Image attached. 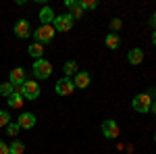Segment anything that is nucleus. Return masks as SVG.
<instances>
[{
  "label": "nucleus",
  "mask_w": 156,
  "mask_h": 154,
  "mask_svg": "<svg viewBox=\"0 0 156 154\" xmlns=\"http://www.w3.org/2000/svg\"><path fill=\"white\" fill-rule=\"evenodd\" d=\"M104 42H106V46L110 48V50H117V48L121 46V38L117 36V34H108Z\"/></svg>",
  "instance_id": "nucleus-18"
},
{
  "label": "nucleus",
  "mask_w": 156,
  "mask_h": 154,
  "mask_svg": "<svg viewBox=\"0 0 156 154\" xmlns=\"http://www.w3.org/2000/svg\"><path fill=\"white\" fill-rule=\"evenodd\" d=\"M6 102H9V106H11V108H21V106H23L25 100H23V96H21V92H19V88L9 96V100H6Z\"/></svg>",
  "instance_id": "nucleus-14"
},
{
  "label": "nucleus",
  "mask_w": 156,
  "mask_h": 154,
  "mask_svg": "<svg viewBox=\"0 0 156 154\" xmlns=\"http://www.w3.org/2000/svg\"><path fill=\"white\" fill-rule=\"evenodd\" d=\"M9 123H11V115H9V110H0V127L6 129Z\"/></svg>",
  "instance_id": "nucleus-23"
},
{
  "label": "nucleus",
  "mask_w": 156,
  "mask_h": 154,
  "mask_svg": "<svg viewBox=\"0 0 156 154\" xmlns=\"http://www.w3.org/2000/svg\"><path fill=\"white\" fill-rule=\"evenodd\" d=\"M31 71H34V77H36V79H48L50 75H52V65H50V60H46V59L34 60Z\"/></svg>",
  "instance_id": "nucleus-1"
},
{
  "label": "nucleus",
  "mask_w": 156,
  "mask_h": 154,
  "mask_svg": "<svg viewBox=\"0 0 156 154\" xmlns=\"http://www.w3.org/2000/svg\"><path fill=\"white\" fill-rule=\"evenodd\" d=\"M0 154H11L9 152V144L2 142V140H0Z\"/></svg>",
  "instance_id": "nucleus-25"
},
{
  "label": "nucleus",
  "mask_w": 156,
  "mask_h": 154,
  "mask_svg": "<svg viewBox=\"0 0 156 154\" xmlns=\"http://www.w3.org/2000/svg\"><path fill=\"white\" fill-rule=\"evenodd\" d=\"M17 123H19V127L21 129H34L37 123V119L34 113H23V115H19L17 117Z\"/></svg>",
  "instance_id": "nucleus-9"
},
{
  "label": "nucleus",
  "mask_w": 156,
  "mask_h": 154,
  "mask_svg": "<svg viewBox=\"0 0 156 154\" xmlns=\"http://www.w3.org/2000/svg\"><path fill=\"white\" fill-rule=\"evenodd\" d=\"M73 83H75V88H79V90H85V88L92 83V75H90L87 71H77V75H75Z\"/></svg>",
  "instance_id": "nucleus-12"
},
{
  "label": "nucleus",
  "mask_w": 156,
  "mask_h": 154,
  "mask_svg": "<svg viewBox=\"0 0 156 154\" xmlns=\"http://www.w3.org/2000/svg\"><path fill=\"white\" fill-rule=\"evenodd\" d=\"M150 27H154V29H156V13L150 17Z\"/></svg>",
  "instance_id": "nucleus-26"
},
{
  "label": "nucleus",
  "mask_w": 156,
  "mask_h": 154,
  "mask_svg": "<svg viewBox=\"0 0 156 154\" xmlns=\"http://www.w3.org/2000/svg\"><path fill=\"white\" fill-rule=\"evenodd\" d=\"M27 52H29V56H31V59L40 60L42 56H44V44H40V42H34L31 46L27 48Z\"/></svg>",
  "instance_id": "nucleus-16"
},
{
  "label": "nucleus",
  "mask_w": 156,
  "mask_h": 154,
  "mask_svg": "<svg viewBox=\"0 0 156 154\" xmlns=\"http://www.w3.org/2000/svg\"><path fill=\"white\" fill-rule=\"evenodd\" d=\"M15 36L17 38H21V40H25V38H29L34 31H31V25H29V21L27 19H19L17 23H15Z\"/></svg>",
  "instance_id": "nucleus-8"
},
{
  "label": "nucleus",
  "mask_w": 156,
  "mask_h": 154,
  "mask_svg": "<svg viewBox=\"0 0 156 154\" xmlns=\"http://www.w3.org/2000/svg\"><path fill=\"white\" fill-rule=\"evenodd\" d=\"M19 129H21V127H19V123H9V125H6V135H11V138H17V133H19Z\"/></svg>",
  "instance_id": "nucleus-21"
},
{
  "label": "nucleus",
  "mask_w": 156,
  "mask_h": 154,
  "mask_svg": "<svg viewBox=\"0 0 156 154\" xmlns=\"http://www.w3.org/2000/svg\"><path fill=\"white\" fill-rule=\"evenodd\" d=\"M15 92V88H12L11 83L6 81V83H0V96H4V98H9V96Z\"/></svg>",
  "instance_id": "nucleus-20"
},
{
  "label": "nucleus",
  "mask_w": 156,
  "mask_h": 154,
  "mask_svg": "<svg viewBox=\"0 0 156 154\" xmlns=\"http://www.w3.org/2000/svg\"><path fill=\"white\" fill-rule=\"evenodd\" d=\"M23 81H25V71L21 69V67H15V69L11 71V75H9V83L17 90V88L23 85Z\"/></svg>",
  "instance_id": "nucleus-10"
},
{
  "label": "nucleus",
  "mask_w": 156,
  "mask_h": 154,
  "mask_svg": "<svg viewBox=\"0 0 156 154\" xmlns=\"http://www.w3.org/2000/svg\"><path fill=\"white\" fill-rule=\"evenodd\" d=\"M152 42H154V46H156V29H154V34H152Z\"/></svg>",
  "instance_id": "nucleus-28"
},
{
  "label": "nucleus",
  "mask_w": 156,
  "mask_h": 154,
  "mask_svg": "<svg viewBox=\"0 0 156 154\" xmlns=\"http://www.w3.org/2000/svg\"><path fill=\"white\" fill-rule=\"evenodd\" d=\"M121 27H123V21H121V19H112V21H110V31H112V34H117Z\"/></svg>",
  "instance_id": "nucleus-24"
},
{
  "label": "nucleus",
  "mask_w": 156,
  "mask_h": 154,
  "mask_svg": "<svg viewBox=\"0 0 156 154\" xmlns=\"http://www.w3.org/2000/svg\"><path fill=\"white\" fill-rule=\"evenodd\" d=\"M102 133L108 140H117L119 138V125H117V121H112V119L102 121Z\"/></svg>",
  "instance_id": "nucleus-7"
},
{
  "label": "nucleus",
  "mask_w": 156,
  "mask_h": 154,
  "mask_svg": "<svg viewBox=\"0 0 156 154\" xmlns=\"http://www.w3.org/2000/svg\"><path fill=\"white\" fill-rule=\"evenodd\" d=\"M9 152L11 154H23L25 152V144L21 142V140H15V142L9 146Z\"/></svg>",
  "instance_id": "nucleus-19"
},
{
  "label": "nucleus",
  "mask_w": 156,
  "mask_h": 154,
  "mask_svg": "<svg viewBox=\"0 0 156 154\" xmlns=\"http://www.w3.org/2000/svg\"><path fill=\"white\" fill-rule=\"evenodd\" d=\"M40 21H42V25H52L54 23V19H56V15H54V11L50 9V6H44L42 11H40Z\"/></svg>",
  "instance_id": "nucleus-13"
},
{
  "label": "nucleus",
  "mask_w": 156,
  "mask_h": 154,
  "mask_svg": "<svg viewBox=\"0 0 156 154\" xmlns=\"http://www.w3.org/2000/svg\"><path fill=\"white\" fill-rule=\"evenodd\" d=\"M73 17L69 15V13H65V15H58L56 19H54V29L56 31H60V34H67V31H71V27H73Z\"/></svg>",
  "instance_id": "nucleus-5"
},
{
  "label": "nucleus",
  "mask_w": 156,
  "mask_h": 154,
  "mask_svg": "<svg viewBox=\"0 0 156 154\" xmlns=\"http://www.w3.org/2000/svg\"><path fill=\"white\" fill-rule=\"evenodd\" d=\"M127 60H129L131 65H140V63H144V50H142V48H133V50H129Z\"/></svg>",
  "instance_id": "nucleus-15"
},
{
  "label": "nucleus",
  "mask_w": 156,
  "mask_h": 154,
  "mask_svg": "<svg viewBox=\"0 0 156 154\" xmlns=\"http://www.w3.org/2000/svg\"><path fill=\"white\" fill-rule=\"evenodd\" d=\"M79 6L83 11H94V9H98V2H94V0H79Z\"/></svg>",
  "instance_id": "nucleus-22"
},
{
  "label": "nucleus",
  "mask_w": 156,
  "mask_h": 154,
  "mask_svg": "<svg viewBox=\"0 0 156 154\" xmlns=\"http://www.w3.org/2000/svg\"><path fill=\"white\" fill-rule=\"evenodd\" d=\"M131 106H133V110H135V113H150L152 98H150L148 94H137V96H133Z\"/></svg>",
  "instance_id": "nucleus-4"
},
{
  "label": "nucleus",
  "mask_w": 156,
  "mask_h": 154,
  "mask_svg": "<svg viewBox=\"0 0 156 154\" xmlns=\"http://www.w3.org/2000/svg\"><path fill=\"white\" fill-rule=\"evenodd\" d=\"M19 92H21V96L25 100H36L40 96V83H36L34 79H25L23 85L19 88Z\"/></svg>",
  "instance_id": "nucleus-3"
},
{
  "label": "nucleus",
  "mask_w": 156,
  "mask_h": 154,
  "mask_svg": "<svg viewBox=\"0 0 156 154\" xmlns=\"http://www.w3.org/2000/svg\"><path fill=\"white\" fill-rule=\"evenodd\" d=\"M65 6L69 9V15L73 17V21L83 17V9L79 6V0H65Z\"/></svg>",
  "instance_id": "nucleus-11"
},
{
  "label": "nucleus",
  "mask_w": 156,
  "mask_h": 154,
  "mask_svg": "<svg viewBox=\"0 0 156 154\" xmlns=\"http://www.w3.org/2000/svg\"><path fill=\"white\" fill-rule=\"evenodd\" d=\"M77 63L75 60H67L65 65H62V73H65V77H71V75H77Z\"/></svg>",
  "instance_id": "nucleus-17"
},
{
  "label": "nucleus",
  "mask_w": 156,
  "mask_h": 154,
  "mask_svg": "<svg viewBox=\"0 0 156 154\" xmlns=\"http://www.w3.org/2000/svg\"><path fill=\"white\" fill-rule=\"evenodd\" d=\"M75 92V83L71 77H62L56 81V94L58 96H71Z\"/></svg>",
  "instance_id": "nucleus-6"
},
{
  "label": "nucleus",
  "mask_w": 156,
  "mask_h": 154,
  "mask_svg": "<svg viewBox=\"0 0 156 154\" xmlns=\"http://www.w3.org/2000/svg\"><path fill=\"white\" fill-rule=\"evenodd\" d=\"M56 36V29L54 25H40L36 31H34V40L40 42V44H46V42H52Z\"/></svg>",
  "instance_id": "nucleus-2"
},
{
  "label": "nucleus",
  "mask_w": 156,
  "mask_h": 154,
  "mask_svg": "<svg viewBox=\"0 0 156 154\" xmlns=\"http://www.w3.org/2000/svg\"><path fill=\"white\" fill-rule=\"evenodd\" d=\"M150 110H152V113L156 115V100H152V106H150Z\"/></svg>",
  "instance_id": "nucleus-27"
},
{
  "label": "nucleus",
  "mask_w": 156,
  "mask_h": 154,
  "mask_svg": "<svg viewBox=\"0 0 156 154\" xmlns=\"http://www.w3.org/2000/svg\"><path fill=\"white\" fill-rule=\"evenodd\" d=\"M154 142H156V133H154Z\"/></svg>",
  "instance_id": "nucleus-29"
}]
</instances>
